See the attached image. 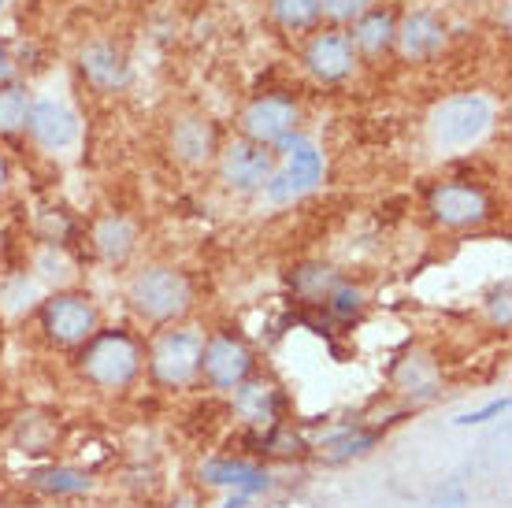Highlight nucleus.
<instances>
[{
    "label": "nucleus",
    "mask_w": 512,
    "mask_h": 508,
    "mask_svg": "<svg viewBox=\"0 0 512 508\" xmlns=\"http://www.w3.org/2000/svg\"><path fill=\"white\" fill-rule=\"evenodd\" d=\"M390 386L405 405H427L442 394V368L427 349H405L390 368Z\"/></svg>",
    "instance_id": "15"
},
{
    "label": "nucleus",
    "mask_w": 512,
    "mask_h": 508,
    "mask_svg": "<svg viewBox=\"0 0 512 508\" xmlns=\"http://www.w3.org/2000/svg\"><path fill=\"white\" fill-rule=\"evenodd\" d=\"M90 245L104 264L123 267L130 256H134V249H138V227H134L127 216H116V212H112V216H101L90 230Z\"/></svg>",
    "instance_id": "19"
},
{
    "label": "nucleus",
    "mask_w": 512,
    "mask_h": 508,
    "mask_svg": "<svg viewBox=\"0 0 512 508\" xmlns=\"http://www.w3.org/2000/svg\"><path fill=\"white\" fill-rule=\"evenodd\" d=\"M394 15L390 12H364L357 19V30H353V45H357L360 52H368V56H383L390 45H394Z\"/></svg>",
    "instance_id": "24"
},
{
    "label": "nucleus",
    "mask_w": 512,
    "mask_h": 508,
    "mask_svg": "<svg viewBox=\"0 0 512 508\" xmlns=\"http://www.w3.org/2000/svg\"><path fill=\"white\" fill-rule=\"evenodd\" d=\"M12 449H19L26 457L52 460V453L60 449V420H52L38 408L23 412L19 420H12Z\"/></svg>",
    "instance_id": "21"
},
{
    "label": "nucleus",
    "mask_w": 512,
    "mask_h": 508,
    "mask_svg": "<svg viewBox=\"0 0 512 508\" xmlns=\"http://www.w3.org/2000/svg\"><path fill=\"white\" fill-rule=\"evenodd\" d=\"M71 375L93 397H127L145 379V338L130 327H101L71 353Z\"/></svg>",
    "instance_id": "1"
},
{
    "label": "nucleus",
    "mask_w": 512,
    "mask_h": 508,
    "mask_svg": "<svg viewBox=\"0 0 512 508\" xmlns=\"http://www.w3.org/2000/svg\"><path fill=\"white\" fill-rule=\"evenodd\" d=\"M286 412H290V394L264 371H253L242 386L227 394V416L242 431H268L286 420Z\"/></svg>",
    "instance_id": "8"
},
{
    "label": "nucleus",
    "mask_w": 512,
    "mask_h": 508,
    "mask_svg": "<svg viewBox=\"0 0 512 508\" xmlns=\"http://www.w3.org/2000/svg\"><path fill=\"white\" fill-rule=\"evenodd\" d=\"M127 305L141 323H149L156 331V327L186 323V316L197 305V290H193L190 275L182 267L153 264L141 267L138 275L127 282Z\"/></svg>",
    "instance_id": "3"
},
{
    "label": "nucleus",
    "mask_w": 512,
    "mask_h": 508,
    "mask_svg": "<svg viewBox=\"0 0 512 508\" xmlns=\"http://www.w3.org/2000/svg\"><path fill=\"white\" fill-rule=\"evenodd\" d=\"M394 41L401 45V56H405V60H431V56L442 49L446 30H442V23H438L435 15L416 12L401 23V30L394 34Z\"/></svg>",
    "instance_id": "22"
},
{
    "label": "nucleus",
    "mask_w": 512,
    "mask_h": 508,
    "mask_svg": "<svg viewBox=\"0 0 512 508\" xmlns=\"http://www.w3.org/2000/svg\"><path fill=\"white\" fill-rule=\"evenodd\" d=\"M435 505L438 508H464V486L461 483H449L446 490H438Z\"/></svg>",
    "instance_id": "33"
},
{
    "label": "nucleus",
    "mask_w": 512,
    "mask_h": 508,
    "mask_svg": "<svg viewBox=\"0 0 512 508\" xmlns=\"http://www.w3.org/2000/svg\"><path fill=\"white\" fill-rule=\"evenodd\" d=\"M78 115L60 101H38L30 104V119H26V134L38 141L41 149L49 153H60V149H71L78 141Z\"/></svg>",
    "instance_id": "17"
},
{
    "label": "nucleus",
    "mask_w": 512,
    "mask_h": 508,
    "mask_svg": "<svg viewBox=\"0 0 512 508\" xmlns=\"http://www.w3.org/2000/svg\"><path fill=\"white\" fill-rule=\"evenodd\" d=\"M205 331L193 323L156 327L145 342V379L160 394H186L201 382Z\"/></svg>",
    "instance_id": "2"
},
{
    "label": "nucleus",
    "mask_w": 512,
    "mask_h": 508,
    "mask_svg": "<svg viewBox=\"0 0 512 508\" xmlns=\"http://www.w3.org/2000/svg\"><path fill=\"white\" fill-rule=\"evenodd\" d=\"M78 67H82V75L90 82L97 93H116L130 82V60L127 52L116 49L112 41H93L82 49L78 56Z\"/></svg>",
    "instance_id": "18"
},
{
    "label": "nucleus",
    "mask_w": 512,
    "mask_h": 508,
    "mask_svg": "<svg viewBox=\"0 0 512 508\" xmlns=\"http://www.w3.org/2000/svg\"><path fill=\"white\" fill-rule=\"evenodd\" d=\"M19 486L45 501H75V497L97 494V475L67 460H41L19 475Z\"/></svg>",
    "instance_id": "13"
},
{
    "label": "nucleus",
    "mask_w": 512,
    "mask_h": 508,
    "mask_svg": "<svg viewBox=\"0 0 512 508\" xmlns=\"http://www.w3.org/2000/svg\"><path fill=\"white\" fill-rule=\"evenodd\" d=\"M8 186H12V167H8V160H4V153H0V197L8 193Z\"/></svg>",
    "instance_id": "34"
},
{
    "label": "nucleus",
    "mask_w": 512,
    "mask_h": 508,
    "mask_svg": "<svg viewBox=\"0 0 512 508\" xmlns=\"http://www.w3.org/2000/svg\"><path fill=\"white\" fill-rule=\"evenodd\" d=\"M323 308H327V316L334 319V323H353V319L364 316V308H368V293L360 290V286H353V282H338L331 290V297L323 301Z\"/></svg>",
    "instance_id": "27"
},
{
    "label": "nucleus",
    "mask_w": 512,
    "mask_h": 508,
    "mask_svg": "<svg viewBox=\"0 0 512 508\" xmlns=\"http://www.w3.org/2000/svg\"><path fill=\"white\" fill-rule=\"evenodd\" d=\"M193 479L205 486V490H227V494L238 497H268L279 479L268 464H256L249 457H238V453H219V457H205L197 468H193Z\"/></svg>",
    "instance_id": "9"
},
{
    "label": "nucleus",
    "mask_w": 512,
    "mask_h": 508,
    "mask_svg": "<svg viewBox=\"0 0 512 508\" xmlns=\"http://www.w3.org/2000/svg\"><path fill=\"white\" fill-rule=\"evenodd\" d=\"M0 305L12 308V312H23V308H38L41 305L38 279H30L26 271H15L12 279L4 282V290H0Z\"/></svg>",
    "instance_id": "29"
},
{
    "label": "nucleus",
    "mask_w": 512,
    "mask_h": 508,
    "mask_svg": "<svg viewBox=\"0 0 512 508\" xmlns=\"http://www.w3.org/2000/svg\"><path fill=\"white\" fill-rule=\"evenodd\" d=\"M353 41L346 34H320V38L308 45L305 64L308 71L320 78V82H342L353 75Z\"/></svg>",
    "instance_id": "20"
},
{
    "label": "nucleus",
    "mask_w": 512,
    "mask_h": 508,
    "mask_svg": "<svg viewBox=\"0 0 512 508\" xmlns=\"http://www.w3.org/2000/svg\"><path fill=\"white\" fill-rule=\"evenodd\" d=\"M383 434H386L383 423H368V420L342 423V427L327 431L323 438H316L308 457L316 460V464H323V468H342V464L368 457L375 445L383 442Z\"/></svg>",
    "instance_id": "14"
},
{
    "label": "nucleus",
    "mask_w": 512,
    "mask_h": 508,
    "mask_svg": "<svg viewBox=\"0 0 512 508\" xmlns=\"http://www.w3.org/2000/svg\"><path fill=\"white\" fill-rule=\"evenodd\" d=\"M34 279L49 282L56 290H67L75 282V260L64 253V249H52V245H41L38 256H34Z\"/></svg>",
    "instance_id": "26"
},
{
    "label": "nucleus",
    "mask_w": 512,
    "mask_h": 508,
    "mask_svg": "<svg viewBox=\"0 0 512 508\" xmlns=\"http://www.w3.org/2000/svg\"><path fill=\"white\" fill-rule=\"evenodd\" d=\"M297 123H301V108H297L294 97L264 93V97H256V101L245 108L238 127H242L245 141L264 145V149H275L279 141H286L290 134H297Z\"/></svg>",
    "instance_id": "11"
},
{
    "label": "nucleus",
    "mask_w": 512,
    "mask_h": 508,
    "mask_svg": "<svg viewBox=\"0 0 512 508\" xmlns=\"http://www.w3.org/2000/svg\"><path fill=\"white\" fill-rule=\"evenodd\" d=\"M509 405H512V397L509 394H501V397H494L490 405H483V408H468V412H461V416H453V427H483V423H494V420H501L505 412H509Z\"/></svg>",
    "instance_id": "30"
},
{
    "label": "nucleus",
    "mask_w": 512,
    "mask_h": 508,
    "mask_svg": "<svg viewBox=\"0 0 512 508\" xmlns=\"http://www.w3.org/2000/svg\"><path fill=\"white\" fill-rule=\"evenodd\" d=\"M271 153H275V171L264 186L271 204H294L320 186L323 153L316 149V141H308L305 134H290Z\"/></svg>",
    "instance_id": "5"
},
{
    "label": "nucleus",
    "mask_w": 512,
    "mask_h": 508,
    "mask_svg": "<svg viewBox=\"0 0 512 508\" xmlns=\"http://www.w3.org/2000/svg\"><path fill=\"white\" fill-rule=\"evenodd\" d=\"M216 171H219V182L231 193H260L268 186L271 171H275V153L264 149V145L238 138L219 149Z\"/></svg>",
    "instance_id": "10"
},
{
    "label": "nucleus",
    "mask_w": 512,
    "mask_h": 508,
    "mask_svg": "<svg viewBox=\"0 0 512 508\" xmlns=\"http://www.w3.org/2000/svg\"><path fill=\"white\" fill-rule=\"evenodd\" d=\"M26 119H30V93L15 82H4L0 86V134L12 138V134H23Z\"/></svg>",
    "instance_id": "25"
},
{
    "label": "nucleus",
    "mask_w": 512,
    "mask_h": 508,
    "mask_svg": "<svg viewBox=\"0 0 512 508\" xmlns=\"http://www.w3.org/2000/svg\"><path fill=\"white\" fill-rule=\"evenodd\" d=\"M8 75H12V60H8V52L0 49V82H4Z\"/></svg>",
    "instance_id": "35"
},
{
    "label": "nucleus",
    "mask_w": 512,
    "mask_h": 508,
    "mask_svg": "<svg viewBox=\"0 0 512 508\" xmlns=\"http://www.w3.org/2000/svg\"><path fill=\"white\" fill-rule=\"evenodd\" d=\"M494 193L479 182H438L427 193V216L442 230H472L494 216Z\"/></svg>",
    "instance_id": "7"
},
{
    "label": "nucleus",
    "mask_w": 512,
    "mask_h": 508,
    "mask_svg": "<svg viewBox=\"0 0 512 508\" xmlns=\"http://www.w3.org/2000/svg\"><path fill=\"white\" fill-rule=\"evenodd\" d=\"M490 119L494 112L483 97H453L431 115V134L442 149H468L472 141L487 134Z\"/></svg>",
    "instance_id": "12"
},
{
    "label": "nucleus",
    "mask_w": 512,
    "mask_h": 508,
    "mask_svg": "<svg viewBox=\"0 0 512 508\" xmlns=\"http://www.w3.org/2000/svg\"><path fill=\"white\" fill-rule=\"evenodd\" d=\"M256 368V349L245 342L234 327L205 334V349H201V382L212 397H227L234 386H242Z\"/></svg>",
    "instance_id": "6"
},
{
    "label": "nucleus",
    "mask_w": 512,
    "mask_h": 508,
    "mask_svg": "<svg viewBox=\"0 0 512 508\" xmlns=\"http://www.w3.org/2000/svg\"><path fill=\"white\" fill-rule=\"evenodd\" d=\"M271 15L286 30H308L320 19V0H271Z\"/></svg>",
    "instance_id": "28"
},
{
    "label": "nucleus",
    "mask_w": 512,
    "mask_h": 508,
    "mask_svg": "<svg viewBox=\"0 0 512 508\" xmlns=\"http://www.w3.org/2000/svg\"><path fill=\"white\" fill-rule=\"evenodd\" d=\"M101 327V308L93 305V297H86V293L56 290L49 297H41L38 331L41 342L56 349V353H75L78 345L90 342Z\"/></svg>",
    "instance_id": "4"
},
{
    "label": "nucleus",
    "mask_w": 512,
    "mask_h": 508,
    "mask_svg": "<svg viewBox=\"0 0 512 508\" xmlns=\"http://www.w3.org/2000/svg\"><path fill=\"white\" fill-rule=\"evenodd\" d=\"M167 149L171 156L186 167H208L216 164L219 156V130L212 119L205 115H186L179 123H171V134H167Z\"/></svg>",
    "instance_id": "16"
},
{
    "label": "nucleus",
    "mask_w": 512,
    "mask_h": 508,
    "mask_svg": "<svg viewBox=\"0 0 512 508\" xmlns=\"http://www.w3.org/2000/svg\"><path fill=\"white\" fill-rule=\"evenodd\" d=\"M320 12H327L338 23H353L364 12H372V0H320Z\"/></svg>",
    "instance_id": "32"
},
{
    "label": "nucleus",
    "mask_w": 512,
    "mask_h": 508,
    "mask_svg": "<svg viewBox=\"0 0 512 508\" xmlns=\"http://www.w3.org/2000/svg\"><path fill=\"white\" fill-rule=\"evenodd\" d=\"M338 282H342V275L331 264H320V260L297 264L290 271V290H294L297 305H323Z\"/></svg>",
    "instance_id": "23"
},
{
    "label": "nucleus",
    "mask_w": 512,
    "mask_h": 508,
    "mask_svg": "<svg viewBox=\"0 0 512 508\" xmlns=\"http://www.w3.org/2000/svg\"><path fill=\"white\" fill-rule=\"evenodd\" d=\"M487 312H490V323L498 327V331H509L512 323V312H509V282H498L494 290L487 293Z\"/></svg>",
    "instance_id": "31"
}]
</instances>
